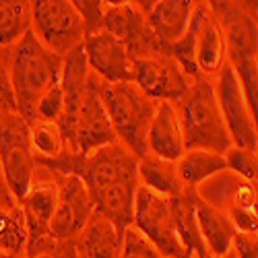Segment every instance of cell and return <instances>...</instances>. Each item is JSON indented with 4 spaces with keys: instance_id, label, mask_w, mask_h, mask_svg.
Segmentation results:
<instances>
[{
    "instance_id": "27",
    "label": "cell",
    "mask_w": 258,
    "mask_h": 258,
    "mask_svg": "<svg viewBox=\"0 0 258 258\" xmlns=\"http://www.w3.org/2000/svg\"><path fill=\"white\" fill-rule=\"evenodd\" d=\"M120 258H163V256L157 252V248L149 242L141 231H137L131 225V227L124 229Z\"/></svg>"
},
{
    "instance_id": "22",
    "label": "cell",
    "mask_w": 258,
    "mask_h": 258,
    "mask_svg": "<svg viewBox=\"0 0 258 258\" xmlns=\"http://www.w3.org/2000/svg\"><path fill=\"white\" fill-rule=\"evenodd\" d=\"M31 29V3L0 0V50H11Z\"/></svg>"
},
{
    "instance_id": "12",
    "label": "cell",
    "mask_w": 258,
    "mask_h": 258,
    "mask_svg": "<svg viewBox=\"0 0 258 258\" xmlns=\"http://www.w3.org/2000/svg\"><path fill=\"white\" fill-rule=\"evenodd\" d=\"M54 178L58 186V199H56V209L52 215L50 231L58 240H77V235L83 231V227L87 225L89 217L95 211L93 201L89 197L87 186L77 176L54 174Z\"/></svg>"
},
{
    "instance_id": "25",
    "label": "cell",
    "mask_w": 258,
    "mask_h": 258,
    "mask_svg": "<svg viewBox=\"0 0 258 258\" xmlns=\"http://www.w3.org/2000/svg\"><path fill=\"white\" fill-rule=\"evenodd\" d=\"M23 258H81L77 240H58L56 235L46 233L37 238H27Z\"/></svg>"
},
{
    "instance_id": "20",
    "label": "cell",
    "mask_w": 258,
    "mask_h": 258,
    "mask_svg": "<svg viewBox=\"0 0 258 258\" xmlns=\"http://www.w3.org/2000/svg\"><path fill=\"white\" fill-rule=\"evenodd\" d=\"M137 176H139V186L165 199H176L186 190L176 171V163L159 159L151 153H147L137 161Z\"/></svg>"
},
{
    "instance_id": "3",
    "label": "cell",
    "mask_w": 258,
    "mask_h": 258,
    "mask_svg": "<svg viewBox=\"0 0 258 258\" xmlns=\"http://www.w3.org/2000/svg\"><path fill=\"white\" fill-rule=\"evenodd\" d=\"M211 13L219 21L225 35L227 64L238 77L244 97L256 116L258 107V25H256V3H229L215 0L209 3Z\"/></svg>"
},
{
    "instance_id": "30",
    "label": "cell",
    "mask_w": 258,
    "mask_h": 258,
    "mask_svg": "<svg viewBox=\"0 0 258 258\" xmlns=\"http://www.w3.org/2000/svg\"><path fill=\"white\" fill-rule=\"evenodd\" d=\"M9 50H0V114L3 112H17L15 107V95L9 79Z\"/></svg>"
},
{
    "instance_id": "13",
    "label": "cell",
    "mask_w": 258,
    "mask_h": 258,
    "mask_svg": "<svg viewBox=\"0 0 258 258\" xmlns=\"http://www.w3.org/2000/svg\"><path fill=\"white\" fill-rule=\"evenodd\" d=\"M195 21H197V35H195V62L197 71L205 79H215L227 62L225 50V35L219 21L209 9V3H195Z\"/></svg>"
},
{
    "instance_id": "23",
    "label": "cell",
    "mask_w": 258,
    "mask_h": 258,
    "mask_svg": "<svg viewBox=\"0 0 258 258\" xmlns=\"http://www.w3.org/2000/svg\"><path fill=\"white\" fill-rule=\"evenodd\" d=\"M27 244V225L19 203L0 207V252L7 256H21Z\"/></svg>"
},
{
    "instance_id": "34",
    "label": "cell",
    "mask_w": 258,
    "mask_h": 258,
    "mask_svg": "<svg viewBox=\"0 0 258 258\" xmlns=\"http://www.w3.org/2000/svg\"><path fill=\"white\" fill-rule=\"evenodd\" d=\"M0 258H9V256H7V254H3V252H0Z\"/></svg>"
},
{
    "instance_id": "6",
    "label": "cell",
    "mask_w": 258,
    "mask_h": 258,
    "mask_svg": "<svg viewBox=\"0 0 258 258\" xmlns=\"http://www.w3.org/2000/svg\"><path fill=\"white\" fill-rule=\"evenodd\" d=\"M0 161L11 195L21 203L31 188L37 163L31 149L29 124L17 112L0 114Z\"/></svg>"
},
{
    "instance_id": "1",
    "label": "cell",
    "mask_w": 258,
    "mask_h": 258,
    "mask_svg": "<svg viewBox=\"0 0 258 258\" xmlns=\"http://www.w3.org/2000/svg\"><path fill=\"white\" fill-rule=\"evenodd\" d=\"M137 161L120 143L103 145L89 155L62 151L54 159L35 157L37 167L50 169L58 176H77L87 186L95 213L110 219L122 231L133 225L139 190Z\"/></svg>"
},
{
    "instance_id": "29",
    "label": "cell",
    "mask_w": 258,
    "mask_h": 258,
    "mask_svg": "<svg viewBox=\"0 0 258 258\" xmlns=\"http://www.w3.org/2000/svg\"><path fill=\"white\" fill-rule=\"evenodd\" d=\"M73 7L77 9L81 21L85 37H89L97 31H101V21H103V3L99 0H75Z\"/></svg>"
},
{
    "instance_id": "21",
    "label": "cell",
    "mask_w": 258,
    "mask_h": 258,
    "mask_svg": "<svg viewBox=\"0 0 258 258\" xmlns=\"http://www.w3.org/2000/svg\"><path fill=\"white\" fill-rule=\"evenodd\" d=\"M176 171L184 188L197 190L213 176L227 171V167L223 155L203 151V149H190V151H184V155L176 161Z\"/></svg>"
},
{
    "instance_id": "15",
    "label": "cell",
    "mask_w": 258,
    "mask_h": 258,
    "mask_svg": "<svg viewBox=\"0 0 258 258\" xmlns=\"http://www.w3.org/2000/svg\"><path fill=\"white\" fill-rule=\"evenodd\" d=\"M41 176H33L31 188L19 203L21 211H23L25 225H27V238H37V235H46L50 231L52 215L56 209V199H58V186L52 171L37 167Z\"/></svg>"
},
{
    "instance_id": "28",
    "label": "cell",
    "mask_w": 258,
    "mask_h": 258,
    "mask_svg": "<svg viewBox=\"0 0 258 258\" xmlns=\"http://www.w3.org/2000/svg\"><path fill=\"white\" fill-rule=\"evenodd\" d=\"M62 110H64V93H62V87H60V83H58V85H54L52 89H48L44 95H41V99L37 101L35 120L58 124V120L62 116Z\"/></svg>"
},
{
    "instance_id": "33",
    "label": "cell",
    "mask_w": 258,
    "mask_h": 258,
    "mask_svg": "<svg viewBox=\"0 0 258 258\" xmlns=\"http://www.w3.org/2000/svg\"><path fill=\"white\" fill-rule=\"evenodd\" d=\"M223 258H235V254H233V252H231V250H229V252H227V254H225V256H223Z\"/></svg>"
},
{
    "instance_id": "31",
    "label": "cell",
    "mask_w": 258,
    "mask_h": 258,
    "mask_svg": "<svg viewBox=\"0 0 258 258\" xmlns=\"http://www.w3.org/2000/svg\"><path fill=\"white\" fill-rule=\"evenodd\" d=\"M235 258H258V242L256 233H246V231H235L233 242L229 248Z\"/></svg>"
},
{
    "instance_id": "2",
    "label": "cell",
    "mask_w": 258,
    "mask_h": 258,
    "mask_svg": "<svg viewBox=\"0 0 258 258\" xmlns=\"http://www.w3.org/2000/svg\"><path fill=\"white\" fill-rule=\"evenodd\" d=\"M64 58L52 54L35 39L31 29L9 50V79L17 114L27 124L35 120V107L48 89L60 83Z\"/></svg>"
},
{
    "instance_id": "9",
    "label": "cell",
    "mask_w": 258,
    "mask_h": 258,
    "mask_svg": "<svg viewBox=\"0 0 258 258\" xmlns=\"http://www.w3.org/2000/svg\"><path fill=\"white\" fill-rule=\"evenodd\" d=\"M211 81H213L219 110H221V116L227 126V133H229L233 147L256 151L258 149L256 116L252 114L250 105L244 97L242 85H240L238 77H235L233 69L225 62V67L219 71V75Z\"/></svg>"
},
{
    "instance_id": "14",
    "label": "cell",
    "mask_w": 258,
    "mask_h": 258,
    "mask_svg": "<svg viewBox=\"0 0 258 258\" xmlns=\"http://www.w3.org/2000/svg\"><path fill=\"white\" fill-rule=\"evenodd\" d=\"M83 52L89 71L103 83H126L131 81V56L122 41L105 31H97L83 39Z\"/></svg>"
},
{
    "instance_id": "18",
    "label": "cell",
    "mask_w": 258,
    "mask_h": 258,
    "mask_svg": "<svg viewBox=\"0 0 258 258\" xmlns=\"http://www.w3.org/2000/svg\"><path fill=\"white\" fill-rule=\"evenodd\" d=\"M188 197H190L192 213H195V219H197V225H199V231L203 235L207 250L213 256L223 258L229 252L233 235H235L233 223L229 221V217L221 209L203 201L197 195V190H188Z\"/></svg>"
},
{
    "instance_id": "10",
    "label": "cell",
    "mask_w": 258,
    "mask_h": 258,
    "mask_svg": "<svg viewBox=\"0 0 258 258\" xmlns=\"http://www.w3.org/2000/svg\"><path fill=\"white\" fill-rule=\"evenodd\" d=\"M131 81L149 99L157 103H178L180 99H184L195 79H190L174 58L157 54L149 58H133Z\"/></svg>"
},
{
    "instance_id": "17",
    "label": "cell",
    "mask_w": 258,
    "mask_h": 258,
    "mask_svg": "<svg viewBox=\"0 0 258 258\" xmlns=\"http://www.w3.org/2000/svg\"><path fill=\"white\" fill-rule=\"evenodd\" d=\"M184 139L176 103L161 101L147 133V153L165 161H178L184 155Z\"/></svg>"
},
{
    "instance_id": "19",
    "label": "cell",
    "mask_w": 258,
    "mask_h": 258,
    "mask_svg": "<svg viewBox=\"0 0 258 258\" xmlns=\"http://www.w3.org/2000/svg\"><path fill=\"white\" fill-rule=\"evenodd\" d=\"M124 231L118 229L110 219L95 213L87 225L77 235V248L81 258H120Z\"/></svg>"
},
{
    "instance_id": "4",
    "label": "cell",
    "mask_w": 258,
    "mask_h": 258,
    "mask_svg": "<svg viewBox=\"0 0 258 258\" xmlns=\"http://www.w3.org/2000/svg\"><path fill=\"white\" fill-rule=\"evenodd\" d=\"M99 95L116 135V143H120L137 159L145 157L147 133L159 103L149 99L133 81L114 85L99 81Z\"/></svg>"
},
{
    "instance_id": "35",
    "label": "cell",
    "mask_w": 258,
    "mask_h": 258,
    "mask_svg": "<svg viewBox=\"0 0 258 258\" xmlns=\"http://www.w3.org/2000/svg\"><path fill=\"white\" fill-rule=\"evenodd\" d=\"M9 258H23V254H21V256H9Z\"/></svg>"
},
{
    "instance_id": "11",
    "label": "cell",
    "mask_w": 258,
    "mask_h": 258,
    "mask_svg": "<svg viewBox=\"0 0 258 258\" xmlns=\"http://www.w3.org/2000/svg\"><path fill=\"white\" fill-rule=\"evenodd\" d=\"M101 31L122 41L131 60L163 54L161 44L149 29L137 3H103Z\"/></svg>"
},
{
    "instance_id": "8",
    "label": "cell",
    "mask_w": 258,
    "mask_h": 258,
    "mask_svg": "<svg viewBox=\"0 0 258 258\" xmlns=\"http://www.w3.org/2000/svg\"><path fill=\"white\" fill-rule=\"evenodd\" d=\"M133 227L141 231L163 258H188L176 233L171 199L159 197L155 192L139 186L135 197Z\"/></svg>"
},
{
    "instance_id": "5",
    "label": "cell",
    "mask_w": 258,
    "mask_h": 258,
    "mask_svg": "<svg viewBox=\"0 0 258 258\" xmlns=\"http://www.w3.org/2000/svg\"><path fill=\"white\" fill-rule=\"evenodd\" d=\"M176 112L186 151L203 149V151L223 155L233 145L223 122L211 79L201 77L192 81L184 99L176 103Z\"/></svg>"
},
{
    "instance_id": "16",
    "label": "cell",
    "mask_w": 258,
    "mask_h": 258,
    "mask_svg": "<svg viewBox=\"0 0 258 258\" xmlns=\"http://www.w3.org/2000/svg\"><path fill=\"white\" fill-rule=\"evenodd\" d=\"M147 19L149 29L153 31L157 41L165 50L176 44L188 27V21L195 9L190 0H159V3H137Z\"/></svg>"
},
{
    "instance_id": "24",
    "label": "cell",
    "mask_w": 258,
    "mask_h": 258,
    "mask_svg": "<svg viewBox=\"0 0 258 258\" xmlns=\"http://www.w3.org/2000/svg\"><path fill=\"white\" fill-rule=\"evenodd\" d=\"M29 139L35 157L39 159H54L64 151V141L58 124L35 120L29 124Z\"/></svg>"
},
{
    "instance_id": "32",
    "label": "cell",
    "mask_w": 258,
    "mask_h": 258,
    "mask_svg": "<svg viewBox=\"0 0 258 258\" xmlns=\"http://www.w3.org/2000/svg\"><path fill=\"white\" fill-rule=\"evenodd\" d=\"M11 205H17V201L13 199L11 190H9V184H7V178H5V169H3V161H0V207H11Z\"/></svg>"
},
{
    "instance_id": "7",
    "label": "cell",
    "mask_w": 258,
    "mask_h": 258,
    "mask_svg": "<svg viewBox=\"0 0 258 258\" xmlns=\"http://www.w3.org/2000/svg\"><path fill=\"white\" fill-rule=\"evenodd\" d=\"M31 33L46 50L64 58L83 46V21L69 0L31 3Z\"/></svg>"
},
{
    "instance_id": "26",
    "label": "cell",
    "mask_w": 258,
    "mask_h": 258,
    "mask_svg": "<svg viewBox=\"0 0 258 258\" xmlns=\"http://www.w3.org/2000/svg\"><path fill=\"white\" fill-rule=\"evenodd\" d=\"M225 157V167L227 171L235 178L246 180L256 184V176H258V159H256V151H250V149H242V147H229L223 153Z\"/></svg>"
}]
</instances>
